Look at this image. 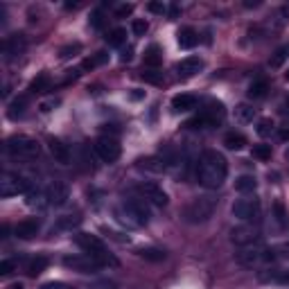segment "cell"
Wrapping results in <instances>:
<instances>
[{
    "label": "cell",
    "mask_w": 289,
    "mask_h": 289,
    "mask_svg": "<svg viewBox=\"0 0 289 289\" xmlns=\"http://www.w3.org/2000/svg\"><path fill=\"white\" fill-rule=\"evenodd\" d=\"M280 16H282V18H289V5H285V7L280 9Z\"/></svg>",
    "instance_id": "f5cc1de1"
},
{
    "label": "cell",
    "mask_w": 289,
    "mask_h": 289,
    "mask_svg": "<svg viewBox=\"0 0 289 289\" xmlns=\"http://www.w3.org/2000/svg\"><path fill=\"white\" fill-rule=\"evenodd\" d=\"M79 52H81V45H79V43H72V45L61 47V50H59V57H61V59H70V57H77Z\"/></svg>",
    "instance_id": "8d00e7d4"
},
{
    "label": "cell",
    "mask_w": 289,
    "mask_h": 289,
    "mask_svg": "<svg viewBox=\"0 0 289 289\" xmlns=\"http://www.w3.org/2000/svg\"><path fill=\"white\" fill-rule=\"evenodd\" d=\"M107 41H109V45H122V43L127 41V30H122V27H115V30L109 32Z\"/></svg>",
    "instance_id": "4dcf8cb0"
},
{
    "label": "cell",
    "mask_w": 289,
    "mask_h": 289,
    "mask_svg": "<svg viewBox=\"0 0 289 289\" xmlns=\"http://www.w3.org/2000/svg\"><path fill=\"white\" fill-rule=\"evenodd\" d=\"M23 50H25V36H23V34H14V36H9V41L5 43V52H7L9 57L21 55Z\"/></svg>",
    "instance_id": "d6986e66"
},
{
    "label": "cell",
    "mask_w": 289,
    "mask_h": 289,
    "mask_svg": "<svg viewBox=\"0 0 289 289\" xmlns=\"http://www.w3.org/2000/svg\"><path fill=\"white\" fill-rule=\"evenodd\" d=\"M287 59H289V43H287V45H282V47H278L276 55H273L271 61H269V66H271V68H280Z\"/></svg>",
    "instance_id": "4316f807"
},
{
    "label": "cell",
    "mask_w": 289,
    "mask_h": 289,
    "mask_svg": "<svg viewBox=\"0 0 289 289\" xmlns=\"http://www.w3.org/2000/svg\"><path fill=\"white\" fill-rule=\"evenodd\" d=\"M226 174H228L226 158L215 149H206L197 163V181L208 190H217L226 181Z\"/></svg>",
    "instance_id": "6da1fadb"
},
{
    "label": "cell",
    "mask_w": 289,
    "mask_h": 289,
    "mask_svg": "<svg viewBox=\"0 0 289 289\" xmlns=\"http://www.w3.org/2000/svg\"><path fill=\"white\" fill-rule=\"evenodd\" d=\"M285 79H287V81H289V72H287V75H285Z\"/></svg>",
    "instance_id": "11a10c76"
},
{
    "label": "cell",
    "mask_w": 289,
    "mask_h": 289,
    "mask_svg": "<svg viewBox=\"0 0 289 289\" xmlns=\"http://www.w3.org/2000/svg\"><path fill=\"white\" fill-rule=\"evenodd\" d=\"M201 115H204V120H206L208 127H217V124L224 120L226 111H224V107H221L219 102H208V107L201 111Z\"/></svg>",
    "instance_id": "9a60e30c"
},
{
    "label": "cell",
    "mask_w": 289,
    "mask_h": 289,
    "mask_svg": "<svg viewBox=\"0 0 289 289\" xmlns=\"http://www.w3.org/2000/svg\"><path fill=\"white\" fill-rule=\"evenodd\" d=\"M280 138H282V140H289V127L280 129Z\"/></svg>",
    "instance_id": "816d5d0a"
},
{
    "label": "cell",
    "mask_w": 289,
    "mask_h": 289,
    "mask_svg": "<svg viewBox=\"0 0 289 289\" xmlns=\"http://www.w3.org/2000/svg\"><path fill=\"white\" fill-rule=\"evenodd\" d=\"M287 107H289V98H287Z\"/></svg>",
    "instance_id": "9f6ffc18"
},
{
    "label": "cell",
    "mask_w": 289,
    "mask_h": 289,
    "mask_svg": "<svg viewBox=\"0 0 289 289\" xmlns=\"http://www.w3.org/2000/svg\"><path fill=\"white\" fill-rule=\"evenodd\" d=\"M107 61H109V55H107V52H98V55H95V57H90V59H86L81 68H84V70H90V68H95V66H102V64H107Z\"/></svg>",
    "instance_id": "1f68e13d"
},
{
    "label": "cell",
    "mask_w": 289,
    "mask_h": 289,
    "mask_svg": "<svg viewBox=\"0 0 289 289\" xmlns=\"http://www.w3.org/2000/svg\"><path fill=\"white\" fill-rule=\"evenodd\" d=\"M64 264L72 271H79V273H95L102 269V264L98 262V260L93 258V255H68V258H64Z\"/></svg>",
    "instance_id": "ba28073f"
},
{
    "label": "cell",
    "mask_w": 289,
    "mask_h": 289,
    "mask_svg": "<svg viewBox=\"0 0 289 289\" xmlns=\"http://www.w3.org/2000/svg\"><path fill=\"white\" fill-rule=\"evenodd\" d=\"M167 12H170V16H172V18H176V16H179V12H181V9L176 7V5H172V7L167 9Z\"/></svg>",
    "instance_id": "f907efd6"
},
{
    "label": "cell",
    "mask_w": 289,
    "mask_h": 289,
    "mask_svg": "<svg viewBox=\"0 0 289 289\" xmlns=\"http://www.w3.org/2000/svg\"><path fill=\"white\" fill-rule=\"evenodd\" d=\"M47 267V258H43V255H38V258H32L30 264H27V276L36 278L38 273H43Z\"/></svg>",
    "instance_id": "603a6c76"
},
{
    "label": "cell",
    "mask_w": 289,
    "mask_h": 289,
    "mask_svg": "<svg viewBox=\"0 0 289 289\" xmlns=\"http://www.w3.org/2000/svg\"><path fill=\"white\" fill-rule=\"evenodd\" d=\"M90 289H118V282L109 280V278H102V280L90 282Z\"/></svg>",
    "instance_id": "f35d334b"
},
{
    "label": "cell",
    "mask_w": 289,
    "mask_h": 289,
    "mask_svg": "<svg viewBox=\"0 0 289 289\" xmlns=\"http://www.w3.org/2000/svg\"><path fill=\"white\" fill-rule=\"evenodd\" d=\"M47 84H50V77H47V75H38L36 79L30 84V90H32V93H43V90L47 88Z\"/></svg>",
    "instance_id": "d590c367"
},
{
    "label": "cell",
    "mask_w": 289,
    "mask_h": 289,
    "mask_svg": "<svg viewBox=\"0 0 289 289\" xmlns=\"http://www.w3.org/2000/svg\"><path fill=\"white\" fill-rule=\"evenodd\" d=\"M41 289H75V287L68 285V282H45Z\"/></svg>",
    "instance_id": "ee69618b"
},
{
    "label": "cell",
    "mask_w": 289,
    "mask_h": 289,
    "mask_svg": "<svg viewBox=\"0 0 289 289\" xmlns=\"http://www.w3.org/2000/svg\"><path fill=\"white\" fill-rule=\"evenodd\" d=\"M255 185H258V183H255V179H253V176H249V174L237 176V179H235V190H237V192H253Z\"/></svg>",
    "instance_id": "484cf974"
},
{
    "label": "cell",
    "mask_w": 289,
    "mask_h": 289,
    "mask_svg": "<svg viewBox=\"0 0 289 289\" xmlns=\"http://www.w3.org/2000/svg\"><path fill=\"white\" fill-rule=\"evenodd\" d=\"M95 152H98V156L102 158L104 163H115L120 158V152H122V147H120V142L115 140V138L111 136H100L98 140H95Z\"/></svg>",
    "instance_id": "8992f818"
},
{
    "label": "cell",
    "mask_w": 289,
    "mask_h": 289,
    "mask_svg": "<svg viewBox=\"0 0 289 289\" xmlns=\"http://www.w3.org/2000/svg\"><path fill=\"white\" fill-rule=\"evenodd\" d=\"M273 127H276V124H273L271 120H269V118H262V120L258 122V133H260L262 138H264V136H271Z\"/></svg>",
    "instance_id": "74e56055"
},
{
    "label": "cell",
    "mask_w": 289,
    "mask_h": 289,
    "mask_svg": "<svg viewBox=\"0 0 289 289\" xmlns=\"http://www.w3.org/2000/svg\"><path fill=\"white\" fill-rule=\"evenodd\" d=\"M79 224H81L79 215H64V217L57 219V224H55V228H52V230H72V228H77Z\"/></svg>",
    "instance_id": "44dd1931"
},
{
    "label": "cell",
    "mask_w": 289,
    "mask_h": 289,
    "mask_svg": "<svg viewBox=\"0 0 289 289\" xmlns=\"http://www.w3.org/2000/svg\"><path fill=\"white\" fill-rule=\"evenodd\" d=\"M21 192H27V181L18 174H9L5 172L3 179H0V195L3 197H14L21 195Z\"/></svg>",
    "instance_id": "8fae6325"
},
{
    "label": "cell",
    "mask_w": 289,
    "mask_h": 289,
    "mask_svg": "<svg viewBox=\"0 0 289 289\" xmlns=\"http://www.w3.org/2000/svg\"><path fill=\"white\" fill-rule=\"evenodd\" d=\"M224 144L228 149H233V152H239V149L247 144V138L242 136V133H235V131H230V133H226V138H224Z\"/></svg>",
    "instance_id": "7402d4cb"
},
{
    "label": "cell",
    "mask_w": 289,
    "mask_h": 289,
    "mask_svg": "<svg viewBox=\"0 0 289 289\" xmlns=\"http://www.w3.org/2000/svg\"><path fill=\"white\" fill-rule=\"evenodd\" d=\"M262 208H260V201L258 199H237L233 204V217L242 221H253L258 219Z\"/></svg>",
    "instance_id": "9c48e42d"
},
{
    "label": "cell",
    "mask_w": 289,
    "mask_h": 289,
    "mask_svg": "<svg viewBox=\"0 0 289 289\" xmlns=\"http://www.w3.org/2000/svg\"><path fill=\"white\" fill-rule=\"evenodd\" d=\"M131 57H133V47H127V50H122L120 59H122V61H131Z\"/></svg>",
    "instance_id": "bcb514c9"
},
{
    "label": "cell",
    "mask_w": 289,
    "mask_h": 289,
    "mask_svg": "<svg viewBox=\"0 0 289 289\" xmlns=\"http://www.w3.org/2000/svg\"><path fill=\"white\" fill-rule=\"evenodd\" d=\"M282 251H285V255H289V242L285 244V247H282Z\"/></svg>",
    "instance_id": "db71d44e"
},
{
    "label": "cell",
    "mask_w": 289,
    "mask_h": 289,
    "mask_svg": "<svg viewBox=\"0 0 289 289\" xmlns=\"http://www.w3.org/2000/svg\"><path fill=\"white\" fill-rule=\"evenodd\" d=\"M115 217H118L122 224H129V226H144L149 221V213L147 208V201L142 199H127L122 201V206H120L118 210H115Z\"/></svg>",
    "instance_id": "7a4b0ae2"
},
{
    "label": "cell",
    "mask_w": 289,
    "mask_h": 289,
    "mask_svg": "<svg viewBox=\"0 0 289 289\" xmlns=\"http://www.w3.org/2000/svg\"><path fill=\"white\" fill-rule=\"evenodd\" d=\"M215 210H217L215 197H197V199H192L187 204L183 215H185V221H190V224H204L215 215Z\"/></svg>",
    "instance_id": "3957f363"
},
{
    "label": "cell",
    "mask_w": 289,
    "mask_h": 289,
    "mask_svg": "<svg viewBox=\"0 0 289 289\" xmlns=\"http://www.w3.org/2000/svg\"><path fill=\"white\" fill-rule=\"evenodd\" d=\"M161 61H163V55L156 45H152L144 52V66H147V68H156V66H161Z\"/></svg>",
    "instance_id": "d4e9b609"
},
{
    "label": "cell",
    "mask_w": 289,
    "mask_h": 289,
    "mask_svg": "<svg viewBox=\"0 0 289 289\" xmlns=\"http://www.w3.org/2000/svg\"><path fill=\"white\" fill-rule=\"evenodd\" d=\"M75 242H77V247H79L81 251L88 253V255H93V258H100L102 253H107V247H104L102 239L95 237V235L79 233V235L75 237Z\"/></svg>",
    "instance_id": "7c38bea8"
},
{
    "label": "cell",
    "mask_w": 289,
    "mask_h": 289,
    "mask_svg": "<svg viewBox=\"0 0 289 289\" xmlns=\"http://www.w3.org/2000/svg\"><path fill=\"white\" fill-rule=\"evenodd\" d=\"M260 228L258 226H237V228H233L230 230V242L233 244H237V247H253V244H258L260 242Z\"/></svg>",
    "instance_id": "52a82bcc"
},
{
    "label": "cell",
    "mask_w": 289,
    "mask_h": 289,
    "mask_svg": "<svg viewBox=\"0 0 289 289\" xmlns=\"http://www.w3.org/2000/svg\"><path fill=\"white\" fill-rule=\"evenodd\" d=\"M140 167L142 170H149V172H163L165 170V163L158 161V158H142Z\"/></svg>",
    "instance_id": "d6a6232c"
},
{
    "label": "cell",
    "mask_w": 289,
    "mask_h": 289,
    "mask_svg": "<svg viewBox=\"0 0 289 289\" xmlns=\"http://www.w3.org/2000/svg\"><path fill=\"white\" fill-rule=\"evenodd\" d=\"M7 152H9V156L16 158V161H32V158L38 156L41 147H38V142L30 136H14L7 140Z\"/></svg>",
    "instance_id": "277c9868"
},
{
    "label": "cell",
    "mask_w": 289,
    "mask_h": 289,
    "mask_svg": "<svg viewBox=\"0 0 289 289\" xmlns=\"http://www.w3.org/2000/svg\"><path fill=\"white\" fill-rule=\"evenodd\" d=\"M47 144H50V154L55 156L57 163H64V165H68L70 163V149L66 147L61 140H55V138H50L47 140Z\"/></svg>",
    "instance_id": "e0dca14e"
},
{
    "label": "cell",
    "mask_w": 289,
    "mask_h": 289,
    "mask_svg": "<svg viewBox=\"0 0 289 289\" xmlns=\"http://www.w3.org/2000/svg\"><path fill=\"white\" fill-rule=\"evenodd\" d=\"M140 79L142 81H147V84H152V86H161L163 84V72H158V70H142L140 72Z\"/></svg>",
    "instance_id": "f546056e"
},
{
    "label": "cell",
    "mask_w": 289,
    "mask_h": 289,
    "mask_svg": "<svg viewBox=\"0 0 289 289\" xmlns=\"http://www.w3.org/2000/svg\"><path fill=\"white\" fill-rule=\"evenodd\" d=\"M90 23H93V27H102V14L95 12L93 18H90Z\"/></svg>",
    "instance_id": "f6af8a7d"
},
{
    "label": "cell",
    "mask_w": 289,
    "mask_h": 289,
    "mask_svg": "<svg viewBox=\"0 0 289 289\" xmlns=\"http://www.w3.org/2000/svg\"><path fill=\"white\" fill-rule=\"evenodd\" d=\"M197 41H199V34H197L192 27H183V30L179 32V47H183V50L195 47Z\"/></svg>",
    "instance_id": "ffe728a7"
},
{
    "label": "cell",
    "mask_w": 289,
    "mask_h": 289,
    "mask_svg": "<svg viewBox=\"0 0 289 289\" xmlns=\"http://www.w3.org/2000/svg\"><path fill=\"white\" fill-rule=\"evenodd\" d=\"M201 68H204V61H201L199 57H185V59H181L179 64H176V72H179V77H183V79L195 77Z\"/></svg>",
    "instance_id": "5bb4252c"
},
{
    "label": "cell",
    "mask_w": 289,
    "mask_h": 289,
    "mask_svg": "<svg viewBox=\"0 0 289 289\" xmlns=\"http://www.w3.org/2000/svg\"><path fill=\"white\" fill-rule=\"evenodd\" d=\"M138 192L142 195L144 201H149V204L158 206V208L167 206V195H165V190H163L158 183H152V181L140 183V185H138Z\"/></svg>",
    "instance_id": "30bf717a"
},
{
    "label": "cell",
    "mask_w": 289,
    "mask_h": 289,
    "mask_svg": "<svg viewBox=\"0 0 289 289\" xmlns=\"http://www.w3.org/2000/svg\"><path fill=\"white\" fill-rule=\"evenodd\" d=\"M131 12H133V5H131V3H124V5H120V7L115 9V16H118V18H124V16H129Z\"/></svg>",
    "instance_id": "60d3db41"
},
{
    "label": "cell",
    "mask_w": 289,
    "mask_h": 289,
    "mask_svg": "<svg viewBox=\"0 0 289 289\" xmlns=\"http://www.w3.org/2000/svg\"><path fill=\"white\" fill-rule=\"evenodd\" d=\"M253 158H258V161H269V158H271V144H255Z\"/></svg>",
    "instance_id": "e575fe53"
},
{
    "label": "cell",
    "mask_w": 289,
    "mask_h": 289,
    "mask_svg": "<svg viewBox=\"0 0 289 289\" xmlns=\"http://www.w3.org/2000/svg\"><path fill=\"white\" fill-rule=\"evenodd\" d=\"M131 30H133V34L136 36H144V32L149 30V25H147V21H133Z\"/></svg>",
    "instance_id": "ab89813d"
},
{
    "label": "cell",
    "mask_w": 289,
    "mask_h": 289,
    "mask_svg": "<svg viewBox=\"0 0 289 289\" xmlns=\"http://www.w3.org/2000/svg\"><path fill=\"white\" fill-rule=\"evenodd\" d=\"M25 107H27V100L25 98H16L12 104H9V118H21L25 113Z\"/></svg>",
    "instance_id": "83f0119b"
},
{
    "label": "cell",
    "mask_w": 289,
    "mask_h": 289,
    "mask_svg": "<svg viewBox=\"0 0 289 289\" xmlns=\"http://www.w3.org/2000/svg\"><path fill=\"white\" fill-rule=\"evenodd\" d=\"M45 197H47V204L50 206H64L66 201H68V197H70V190H68V185H66L64 181H55V183L47 185Z\"/></svg>",
    "instance_id": "4fadbf2b"
},
{
    "label": "cell",
    "mask_w": 289,
    "mask_h": 289,
    "mask_svg": "<svg viewBox=\"0 0 289 289\" xmlns=\"http://www.w3.org/2000/svg\"><path fill=\"white\" fill-rule=\"evenodd\" d=\"M55 104H59V102H57V100H52V102H43L41 104V111H43V113H47V111H52Z\"/></svg>",
    "instance_id": "7dc6e473"
},
{
    "label": "cell",
    "mask_w": 289,
    "mask_h": 289,
    "mask_svg": "<svg viewBox=\"0 0 289 289\" xmlns=\"http://www.w3.org/2000/svg\"><path fill=\"white\" fill-rule=\"evenodd\" d=\"M14 267H16V264H14V260H3V262H0V273H3V276H7V273L14 271Z\"/></svg>",
    "instance_id": "b9f144b4"
},
{
    "label": "cell",
    "mask_w": 289,
    "mask_h": 289,
    "mask_svg": "<svg viewBox=\"0 0 289 289\" xmlns=\"http://www.w3.org/2000/svg\"><path fill=\"white\" fill-rule=\"evenodd\" d=\"M235 115H237L239 122H253L255 118V109L249 107V104H239L237 109H235Z\"/></svg>",
    "instance_id": "f1b7e54d"
},
{
    "label": "cell",
    "mask_w": 289,
    "mask_h": 289,
    "mask_svg": "<svg viewBox=\"0 0 289 289\" xmlns=\"http://www.w3.org/2000/svg\"><path fill=\"white\" fill-rule=\"evenodd\" d=\"M276 213H278V219H285V210H282V204H276Z\"/></svg>",
    "instance_id": "681fc988"
},
{
    "label": "cell",
    "mask_w": 289,
    "mask_h": 289,
    "mask_svg": "<svg viewBox=\"0 0 289 289\" xmlns=\"http://www.w3.org/2000/svg\"><path fill=\"white\" fill-rule=\"evenodd\" d=\"M147 9H149L152 14H165V12H167V7H165L163 3H149Z\"/></svg>",
    "instance_id": "7bdbcfd3"
},
{
    "label": "cell",
    "mask_w": 289,
    "mask_h": 289,
    "mask_svg": "<svg viewBox=\"0 0 289 289\" xmlns=\"http://www.w3.org/2000/svg\"><path fill=\"white\" fill-rule=\"evenodd\" d=\"M140 258L149 260V262H161V260H165V253H163L161 249H142Z\"/></svg>",
    "instance_id": "836d02e7"
},
{
    "label": "cell",
    "mask_w": 289,
    "mask_h": 289,
    "mask_svg": "<svg viewBox=\"0 0 289 289\" xmlns=\"http://www.w3.org/2000/svg\"><path fill=\"white\" fill-rule=\"evenodd\" d=\"M172 109H174L176 113H185V111L197 109V98L195 95H187V93L176 95V98L172 100Z\"/></svg>",
    "instance_id": "ac0fdd59"
},
{
    "label": "cell",
    "mask_w": 289,
    "mask_h": 289,
    "mask_svg": "<svg viewBox=\"0 0 289 289\" xmlns=\"http://www.w3.org/2000/svg\"><path fill=\"white\" fill-rule=\"evenodd\" d=\"M129 98H131V100H142V98H144V93H142V90H136V88H133Z\"/></svg>",
    "instance_id": "c3c4849f"
},
{
    "label": "cell",
    "mask_w": 289,
    "mask_h": 289,
    "mask_svg": "<svg viewBox=\"0 0 289 289\" xmlns=\"http://www.w3.org/2000/svg\"><path fill=\"white\" fill-rule=\"evenodd\" d=\"M267 90H269V84L264 79H258V81H253L251 86H249V98L251 100H262L264 95H267Z\"/></svg>",
    "instance_id": "cb8c5ba5"
},
{
    "label": "cell",
    "mask_w": 289,
    "mask_h": 289,
    "mask_svg": "<svg viewBox=\"0 0 289 289\" xmlns=\"http://www.w3.org/2000/svg\"><path fill=\"white\" fill-rule=\"evenodd\" d=\"M38 219H34V217H30V219H23L16 224V237L21 239H32L34 235L38 233Z\"/></svg>",
    "instance_id": "2e32d148"
},
{
    "label": "cell",
    "mask_w": 289,
    "mask_h": 289,
    "mask_svg": "<svg viewBox=\"0 0 289 289\" xmlns=\"http://www.w3.org/2000/svg\"><path fill=\"white\" fill-rule=\"evenodd\" d=\"M273 251L271 249H264L260 247V244H253V247H244L242 251L237 253V262L242 264V267H258V264H264V262H273Z\"/></svg>",
    "instance_id": "5b68a950"
}]
</instances>
